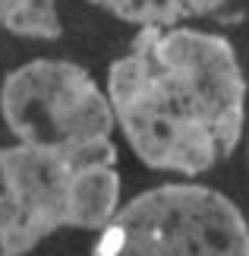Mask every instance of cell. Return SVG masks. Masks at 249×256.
I'll return each mask as SVG.
<instances>
[{
	"mask_svg": "<svg viewBox=\"0 0 249 256\" xmlns=\"http://www.w3.org/2000/svg\"><path fill=\"white\" fill-rule=\"evenodd\" d=\"M107 102L145 168L199 177L231 158L246 133V76L224 35L142 26L107 70Z\"/></svg>",
	"mask_w": 249,
	"mask_h": 256,
	"instance_id": "1",
	"label": "cell"
},
{
	"mask_svg": "<svg viewBox=\"0 0 249 256\" xmlns=\"http://www.w3.org/2000/svg\"><path fill=\"white\" fill-rule=\"evenodd\" d=\"M120 209L117 149L0 146V256H25L60 228L101 231Z\"/></svg>",
	"mask_w": 249,
	"mask_h": 256,
	"instance_id": "2",
	"label": "cell"
},
{
	"mask_svg": "<svg viewBox=\"0 0 249 256\" xmlns=\"http://www.w3.org/2000/svg\"><path fill=\"white\" fill-rule=\"evenodd\" d=\"M88 256H249V224L215 186L161 184L123 202Z\"/></svg>",
	"mask_w": 249,
	"mask_h": 256,
	"instance_id": "3",
	"label": "cell"
},
{
	"mask_svg": "<svg viewBox=\"0 0 249 256\" xmlns=\"http://www.w3.org/2000/svg\"><path fill=\"white\" fill-rule=\"evenodd\" d=\"M0 117L16 142L51 152H107L114 111L95 76L73 60L35 57L9 70L0 86Z\"/></svg>",
	"mask_w": 249,
	"mask_h": 256,
	"instance_id": "4",
	"label": "cell"
},
{
	"mask_svg": "<svg viewBox=\"0 0 249 256\" xmlns=\"http://www.w3.org/2000/svg\"><path fill=\"white\" fill-rule=\"evenodd\" d=\"M92 6L104 10L107 16L142 26H189L196 19H208L221 13L227 0H88Z\"/></svg>",
	"mask_w": 249,
	"mask_h": 256,
	"instance_id": "5",
	"label": "cell"
},
{
	"mask_svg": "<svg viewBox=\"0 0 249 256\" xmlns=\"http://www.w3.org/2000/svg\"><path fill=\"white\" fill-rule=\"evenodd\" d=\"M0 28L28 42H57L63 19L57 0H0Z\"/></svg>",
	"mask_w": 249,
	"mask_h": 256,
	"instance_id": "6",
	"label": "cell"
}]
</instances>
